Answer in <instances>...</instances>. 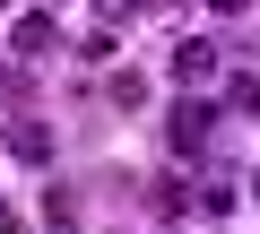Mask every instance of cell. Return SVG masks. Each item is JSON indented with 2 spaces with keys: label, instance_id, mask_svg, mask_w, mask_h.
I'll list each match as a JSON object with an SVG mask.
<instances>
[{
  "label": "cell",
  "instance_id": "6da1fadb",
  "mask_svg": "<svg viewBox=\"0 0 260 234\" xmlns=\"http://www.w3.org/2000/svg\"><path fill=\"white\" fill-rule=\"evenodd\" d=\"M208 130H217V113L191 95V104H174V122H165V148H174L182 165H200V156H208Z\"/></svg>",
  "mask_w": 260,
  "mask_h": 234
},
{
  "label": "cell",
  "instance_id": "7a4b0ae2",
  "mask_svg": "<svg viewBox=\"0 0 260 234\" xmlns=\"http://www.w3.org/2000/svg\"><path fill=\"white\" fill-rule=\"evenodd\" d=\"M217 61H225V52H217L208 35H182V44L165 52V78H174V87H208V78H217Z\"/></svg>",
  "mask_w": 260,
  "mask_h": 234
},
{
  "label": "cell",
  "instance_id": "3957f363",
  "mask_svg": "<svg viewBox=\"0 0 260 234\" xmlns=\"http://www.w3.org/2000/svg\"><path fill=\"white\" fill-rule=\"evenodd\" d=\"M52 44H61V18H52V0H44V9H26V18L9 26V52H18V61H35V52H52Z\"/></svg>",
  "mask_w": 260,
  "mask_h": 234
},
{
  "label": "cell",
  "instance_id": "277c9868",
  "mask_svg": "<svg viewBox=\"0 0 260 234\" xmlns=\"http://www.w3.org/2000/svg\"><path fill=\"white\" fill-rule=\"evenodd\" d=\"M9 156L18 165H52V130L44 122H9Z\"/></svg>",
  "mask_w": 260,
  "mask_h": 234
},
{
  "label": "cell",
  "instance_id": "5b68a950",
  "mask_svg": "<svg viewBox=\"0 0 260 234\" xmlns=\"http://www.w3.org/2000/svg\"><path fill=\"white\" fill-rule=\"evenodd\" d=\"M225 104H234V113H260V70H234V78H225Z\"/></svg>",
  "mask_w": 260,
  "mask_h": 234
},
{
  "label": "cell",
  "instance_id": "8992f818",
  "mask_svg": "<svg viewBox=\"0 0 260 234\" xmlns=\"http://www.w3.org/2000/svg\"><path fill=\"white\" fill-rule=\"evenodd\" d=\"M0 95H18V61L9 52H0Z\"/></svg>",
  "mask_w": 260,
  "mask_h": 234
},
{
  "label": "cell",
  "instance_id": "52a82bcc",
  "mask_svg": "<svg viewBox=\"0 0 260 234\" xmlns=\"http://www.w3.org/2000/svg\"><path fill=\"white\" fill-rule=\"evenodd\" d=\"M208 9H217V18H243V9H251V0H208Z\"/></svg>",
  "mask_w": 260,
  "mask_h": 234
},
{
  "label": "cell",
  "instance_id": "ba28073f",
  "mask_svg": "<svg viewBox=\"0 0 260 234\" xmlns=\"http://www.w3.org/2000/svg\"><path fill=\"white\" fill-rule=\"evenodd\" d=\"M0 234H18V217H9V208H0Z\"/></svg>",
  "mask_w": 260,
  "mask_h": 234
},
{
  "label": "cell",
  "instance_id": "9c48e42d",
  "mask_svg": "<svg viewBox=\"0 0 260 234\" xmlns=\"http://www.w3.org/2000/svg\"><path fill=\"white\" fill-rule=\"evenodd\" d=\"M251 191H260V165H251Z\"/></svg>",
  "mask_w": 260,
  "mask_h": 234
},
{
  "label": "cell",
  "instance_id": "30bf717a",
  "mask_svg": "<svg viewBox=\"0 0 260 234\" xmlns=\"http://www.w3.org/2000/svg\"><path fill=\"white\" fill-rule=\"evenodd\" d=\"M0 9H9V0H0Z\"/></svg>",
  "mask_w": 260,
  "mask_h": 234
}]
</instances>
